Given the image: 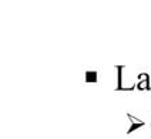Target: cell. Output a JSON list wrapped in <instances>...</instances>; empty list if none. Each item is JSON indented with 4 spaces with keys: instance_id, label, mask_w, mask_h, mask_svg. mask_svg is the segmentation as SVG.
<instances>
[{
    "instance_id": "obj_1",
    "label": "cell",
    "mask_w": 151,
    "mask_h": 139,
    "mask_svg": "<svg viewBox=\"0 0 151 139\" xmlns=\"http://www.w3.org/2000/svg\"><path fill=\"white\" fill-rule=\"evenodd\" d=\"M141 81H140V84L137 85V88L138 90H150V77L147 75V74H141L140 77H138Z\"/></svg>"
},
{
    "instance_id": "obj_2",
    "label": "cell",
    "mask_w": 151,
    "mask_h": 139,
    "mask_svg": "<svg viewBox=\"0 0 151 139\" xmlns=\"http://www.w3.org/2000/svg\"><path fill=\"white\" fill-rule=\"evenodd\" d=\"M128 118H130V119H131V122H133V125H131V128H130V131H128V132L135 131V129H138L140 126H143V125H144L143 121L137 119V118H134V116H131V115H128Z\"/></svg>"
}]
</instances>
